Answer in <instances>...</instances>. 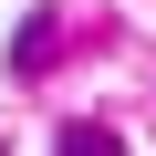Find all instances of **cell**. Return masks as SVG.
I'll return each mask as SVG.
<instances>
[{
  "label": "cell",
  "instance_id": "6da1fadb",
  "mask_svg": "<svg viewBox=\"0 0 156 156\" xmlns=\"http://www.w3.org/2000/svg\"><path fill=\"white\" fill-rule=\"evenodd\" d=\"M52 156H125V135H104V125H62Z\"/></svg>",
  "mask_w": 156,
  "mask_h": 156
}]
</instances>
